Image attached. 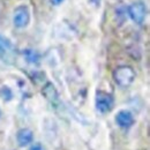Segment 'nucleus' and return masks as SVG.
I'll use <instances>...</instances> for the list:
<instances>
[{
  "instance_id": "11",
  "label": "nucleus",
  "mask_w": 150,
  "mask_h": 150,
  "mask_svg": "<svg viewBox=\"0 0 150 150\" xmlns=\"http://www.w3.org/2000/svg\"><path fill=\"white\" fill-rule=\"evenodd\" d=\"M30 150H45V149L43 148V146H42V144L36 143V144H34V146L30 148Z\"/></svg>"
},
{
  "instance_id": "12",
  "label": "nucleus",
  "mask_w": 150,
  "mask_h": 150,
  "mask_svg": "<svg viewBox=\"0 0 150 150\" xmlns=\"http://www.w3.org/2000/svg\"><path fill=\"white\" fill-rule=\"evenodd\" d=\"M62 1H64V0H50V2H51L53 6H58V5H60Z\"/></svg>"
},
{
  "instance_id": "5",
  "label": "nucleus",
  "mask_w": 150,
  "mask_h": 150,
  "mask_svg": "<svg viewBox=\"0 0 150 150\" xmlns=\"http://www.w3.org/2000/svg\"><path fill=\"white\" fill-rule=\"evenodd\" d=\"M13 22L16 28H25L30 22V11L27 6L22 5L15 8Z\"/></svg>"
},
{
  "instance_id": "3",
  "label": "nucleus",
  "mask_w": 150,
  "mask_h": 150,
  "mask_svg": "<svg viewBox=\"0 0 150 150\" xmlns=\"http://www.w3.org/2000/svg\"><path fill=\"white\" fill-rule=\"evenodd\" d=\"M128 15L135 23L142 24L147 16V7L143 1H135L128 7Z\"/></svg>"
},
{
  "instance_id": "6",
  "label": "nucleus",
  "mask_w": 150,
  "mask_h": 150,
  "mask_svg": "<svg viewBox=\"0 0 150 150\" xmlns=\"http://www.w3.org/2000/svg\"><path fill=\"white\" fill-rule=\"evenodd\" d=\"M115 122L120 128H131L134 124V117L128 110H121L115 115Z\"/></svg>"
},
{
  "instance_id": "10",
  "label": "nucleus",
  "mask_w": 150,
  "mask_h": 150,
  "mask_svg": "<svg viewBox=\"0 0 150 150\" xmlns=\"http://www.w3.org/2000/svg\"><path fill=\"white\" fill-rule=\"evenodd\" d=\"M0 97L4 100H11L13 98V93H12V90L8 87L4 86V87L0 88Z\"/></svg>"
},
{
  "instance_id": "1",
  "label": "nucleus",
  "mask_w": 150,
  "mask_h": 150,
  "mask_svg": "<svg viewBox=\"0 0 150 150\" xmlns=\"http://www.w3.org/2000/svg\"><path fill=\"white\" fill-rule=\"evenodd\" d=\"M113 80L114 82L121 87V88H127L129 87L135 80V72L131 66H119L113 71Z\"/></svg>"
},
{
  "instance_id": "13",
  "label": "nucleus",
  "mask_w": 150,
  "mask_h": 150,
  "mask_svg": "<svg viewBox=\"0 0 150 150\" xmlns=\"http://www.w3.org/2000/svg\"><path fill=\"white\" fill-rule=\"evenodd\" d=\"M0 117H1V110H0Z\"/></svg>"
},
{
  "instance_id": "7",
  "label": "nucleus",
  "mask_w": 150,
  "mask_h": 150,
  "mask_svg": "<svg viewBox=\"0 0 150 150\" xmlns=\"http://www.w3.org/2000/svg\"><path fill=\"white\" fill-rule=\"evenodd\" d=\"M42 94L45 97V99H46L47 102H50L52 105H54V106L59 105V103H60L59 94H58V91H57L56 87H54L51 82H47V83L43 87Z\"/></svg>"
},
{
  "instance_id": "8",
  "label": "nucleus",
  "mask_w": 150,
  "mask_h": 150,
  "mask_svg": "<svg viewBox=\"0 0 150 150\" xmlns=\"http://www.w3.org/2000/svg\"><path fill=\"white\" fill-rule=\"evenodd\" d=\"M34 140V133L29 128H22L16 134V141L19 143L20 147H25L30 144Z\"/></svg>"
},
{
  "instance_id": "2",
  "label": "nucleus",
  "mask_w": 150,
  "mask_h": 150,
  "mask_svg": "<svg viewBox=\"0 0 150 150\" xmlns=\"http://www.w3.org/2000/svg\"><path fill=\"white\" fill-rule=\"evenodd\" d=\"M96 109L100 113H109L112 111L113 105H114V99L112 95L108 94L103 90H97L96 91Z\"/></svg>"
},
{
  "instance_id": "4",
  "label": "nucleus",
  "mask_w": 150,
  "mask_h": 150,
  "mask_svg": "<svg viewBox=\"0 0 150 150\" xmlns=\"http://www.w3.org/2000/svg\"><path fill=\"white\" fill-rule=\"evenodd\" d=\"M14 54H15V50H14V46L11 43V40L4 37L2 35H0V58H1V60L7 64H12L14 61Z\"/></svg>"
},
{
  "instance_id": "9",
  "label": "nucleus",
  "mask_w": 150,
  "mask_h": 150,
  "mask_svg": "<svg viewBox=\"0 0 150 150\" xmlns=\"http://www.w3.org/2000/svg\"><path fill=\"white\" fill-rule=\"evenodd\" d=\"M23 56L25 58V60L31 64V65H38L39 61H40V56L36 50H33V49H27L23 51Z\"/></svg>"
}]
</instances>
